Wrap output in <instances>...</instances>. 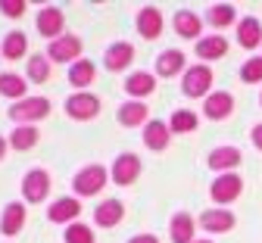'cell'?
Instances as JSON below:
<instances>
[{"label":"cell","mask_w":262,"mask_h":243,"mask_svg":"<svg viewBox=\"0 0 262 243\" xmlns=\"http://www.w3.org/2000/svg\"><path fill=\"white\" fill-rule=\"evenodd\" d=\"M106 181H110V171L103 165L94 162V165H84V168L75 171L72 190H75V196H97V193L106 187Z\"/></svg>","instance_id":"6da1fadb"},{"label":"cell","mask_w":262,"mask_h":243,"mask_svg":"<svg viewBox=\"0 0 262 243\" xmlns=\"http://www.w3.org/2000/svg\"><path fill=\"white\" fill-rule=\"evenodd\" d=\"M50 116V100L47 97H25L10 106V119L16 125H35Z\"/></svg>","instance_id":"7a4b0ae2"},{"label":"cell","mask_w":262,"mask_h":243,"mask_svg":"<svg viewBox=\"0 0 262 243\" xmlns=\"http://www.w3.org/2000/svg\"><path fill=\"white\" fill-rule=\"evenodd\" d=\"M212 69L206 62H196V65H187L184 72V81H181V91L184 97H209L212 91Z\"/></svg>","instance_id":"3957f363"},{"label":"cell","mask_w":262,"mask_h":243,"mask_svg":"<svg viewBox=\"0 0 262 243\" xmlns=\"http://www.w3.org/2000/svg\"><path fill=\"white\" fill-rule=\"evenodd\" d=\"M66 116L75 119V122H91L100 116V100L88 91H75L69 100H66Z\"/></svg>","instance_id":"277c9868"},{"label":"cell","mask_w":262,"mask_h":243,"mask_svg":"<svg viewBox=\"0 0 262 243\" xmlns=\"http://www.w3.org/2000/svg\"><path fill=\"white\" fill-rule=\"evenodd\" d=\"M50 196V175L47 168H28L22 178V200L25 203H44Z\"/></svg>","instance_id":"5b68a950"},{"label":"cell","mask_w":262,"mask_h":243,"mask_svg":"<svg viewBox=\"0 0 262 243\" xmlns=\"http://www.w3.org/2000/svg\"><path fill=\"white\" fill-rule=\"evenodd\" d=\"M47 59H50V62H69V65L78 62V59H81V38H78V34H69V31H66L62 38L50 41Z\"/></svg>","instance_id":"8992f818"},{"label":"cell","mask_w":262,"mask_h":243,"mask_svg":"<svg viewBox=\"0 0 262 243\" xmlns=\"http://www.w3.org/2000/svg\"><path fill=\"white\" fill-rule=\"evenodd\" d=\"M244 193V178L237 175V171H228V175H219L215 181H212V187H209V196H212V203H234L237 196Z\"/></svg>","instance_id":"52a82bcc"},{"label":"cell","mask_w":262,"mask_h":243,"mask_svg":"<svg viewBox=\"0 0 262 243\" xmlns=\"http://www.w3.org/2000/svg\"><path fill=\"white\" fill-rule=\"evenodd\" d=\"M35 28H38V34H44V38H50V41H56V38H62V28H66V16H62V10L59 7H44V10H38V19H35Z\"/></svg>","instance_id":"ba28073f"},{"label":"cell","mask_w":262,"mask_h":243,"mask_svg":"<svg viewBox=\"0 0 262 243\" xmlns=\"http://www.w3.org/2000/svg\"><path fill=\"white\" fill-rule=\"evenodd\" d=\"M81 215V203L78 196H59L47 206V218L53 225H75V218Z\"/></svg>","instance_id":"9c48e42d"},{"label":"cell","mask_w":262,"mask_h":243,"mask_svg":"<svg viewBox=\"0 0 262 243\" xmlns=\"http://www.w3.org/2000/svg\"><path fill=\"white\" fill-rule=\"evenodd\" d=\"M138 175H141V159L135 153H119L113 162V181L119 187H131L138 181Z\"/></svg>","instance_id":"30bf717a"},{"label":"cell","mask_w":262,"mask_h":243,"mask_svg":"<svg viewBox=\"0 0 262 243\" xmlns=\"http://www.w3.org/2000/svg\"><path fill=\"white\" fill-rule=\"evenodd\" d=\"M234 212L231 209H206V212H200V218H196V225H200V231H206V234H228L234 228Z\"/></svg>","instance_id":"8fae6325"},{"label":"cell","mask_w":262,"mask_h":243,"mask_svg":"<svg viewBox=\"0 0 262 243\" xmlns=\"http://www.w3.org/2000/svg\"><path fill=\"white\" fill-rule=\"evenodd\" d=\"M135 25H138V34H141V38L156 41L159 34H162V10H159V7H153V4L141 7V10H138V19H135Z\"/></svg>","instance_id":"7c38bea8"},{"label":"cell","mask_w":262,"mask_h":243,"mask_svg":"<svg viewBox=\"0 0 262 243\" xmlns=\"http://www.w3.org/2000/svg\"><path fill=\"white\" fill-rule=\"evenodd\" d=\"M231 113H234V97L228 91H212L203 103V116L212 119V122H225Z\"/></svg>","instance_id":"4fadbf2b"},{"label":"cell","mask_w":262,"mask_h":243,"mask_svg":"<svg viewBox=\"0 0 262 243\" xmlns=\"http://www.w3.org/2000/svg\"><path fill=\"white\" fill-rule=\"evenodd\" d=\"M116 119H119L122 128H144L150 122V106H147V103H141V100H128V103H122V106H119Z\"/></svg>","instance_id":"5bb4252c"},{"label":"cell","mask_w":262,"mask_h":243,"mask_svg":"<svg viewBox=\"0 0 262 243\" xmlns=\"http://www.w3.org/2000/svg\"><path fill=\"white\" fill-rule=\"evenodd\" d=\"M169 141H172V128H169V122L150 119V122L144 125V147H147V150L162 153V150L169 147Z\"/></svg>","instance_id":"9a60e30c"},{"label":"cell","mask_w":262,"mask_h":243,"mask_svg":"<svg viewBox=\"0 0 262 243\" xmlns=\"http://www.w3.org/2000/svg\"><path fill=\"white\" fill-rule=\"evenodd\" d=\"M131 62H135V47H131L128 41H116L103 53V65L110 69V72H125Z\"/></svg>","instance_id":"2e32d148"},{"label":"cell","mask_w":262,"mask_h":243,"mask_svg":"<svg viewBox=\"0 0 262 243\" xmlns=\"http://www.w3.org/2000/svg\"><path fill=\"white\" fill-rule=\"evenodd\" d=\"M125 218V203L122 200H103L94 209V225L97 228H116Z\"/></svg>","instance_id":"e0dca14e"},{"label":"cell","mask_w":262,"mask_h":243,"mask_svg":"<svg viewBox=\"0 0 262 243\" xmlns=\"http://www.w3.org/2000/svg\"><path fill=\"white\" fill-rule=\"evenodd\" d=\"M206 162H209L212 171H222V175H228L231 168H237V165L244 162V153H241L237 147H228V144H225V147H215V150L209 153Z\"/></svg>","instance_id":"ac0fdd59"},{"label":"cell","mask_w":262,"mask_h":243,"mask_svg":"<svg viewBox=\"0 0 262 243\" xmlns=\"http://www.w3.org/2000/svg\"><path fill=\"white\" fill-rule=\"evenodd\" d=\"M172 25L178 31V38H187V41H200V31H203V19L196 16L193 10H178L172 16Z\"/></svg>","instance_id":"d6986e66"},{"label":"cell","mask_w":262,"mask_h":243,"mask_svg":"<svg viewBox=\"0 0 262 243\" xmlns=\"http://www.w3.org/2000/svg\"><path fill=\"white\" fill-rule=\"evenodd\" d=\"M193 234H196V218L190 212H175L172 222H169L172 243H193Z\"/></svg>","instance_id":"ffe728a7"},{"label":"cell","mask_w":262,"mask_h":243,"mask_svg":"<svg viewBox=\"0 0 262 243\" xmlns=\"http://www.w3.org/2000/svg\"><path fill=\"white\" fill-rule=\"evenodd\" d=\"M237 44H241L244 50H256V47L262 44V25H259L256 16H244V19L237 22Z\"/></svg>","instance_id":"44dd1931"},{"label":"cell","mask_w":262,"mask_h":243,"mask_svg":"<svg viewBox=\"0 0 262 243\" xmlns=\"http://www.w3.org/2000/svg\"><path fill=\"white\" fill-rule=\"evenodd\" d=\"M25 228V203H7L4 215H0V231L7 237H16Z\"/></svg>","instance_id":"7402d4cb"},{"label":"cell","mask_w":262,"mask_h":243,"mask_svg":"<svg viewBox=\"0 0 262 243\" xmlns=\"http://www.w3.org/2000/svg\"><path fill=\"white\" fill-rule=\"evenodd\" d=\"M94 78H97V65L91 62V59H78V62H72L69 65V84L75 87V91H88L91 84H94Z\"/></svg>","instance_id":"603a6c76"},{"label":"cell","mask_w":262,"mask_h":243,"mask_svg":"<svg viewBox=\"0 0 262 243\" xmlns=\"http://www.w3.org/2000/svg\"><path fill=\"white\" fill-rule=\"evenodd\" d=\"M153 91H156V75H150V72H135V75L125 78V94L131 100H144Z\"/></svg>","instance_id":"cb8c5ba5"},{"label":"cell","mask_w":262,"mask_h":243,"mask_svg":"<svg viewBox=\"0 0 262 243\" xmlns=\"http://www.w3.org/2000/svg\"><path fill=\"white\" fill-rule=\"evenodd\" d=\"M196 56H200L203 62H215V59H222L225 53H228V41H225V34H209V38H200L196 41V50H193Z\"/></svg>","instance_id":"d4e9b609"},{"label":"cell","mask_w":262,"mask_h":243,"mask_svg":"<svg viewBox=\"0 0 262 243\" xmlns=\"http://www.w3.org/2000/svg\"><path fill=\"white\" fill-rule=\"evenodd\" d=\"M184 69V53L181 50H166L156 56V75L159 78H175Z\"/></svg>","instance_id":"484cf974"},{"label":"cell","mask_w":262,"mask_h":243,"mask_svg":"<svg viewBox=\"0 0 262 243\" xmlns=\"http://www.w3.org/2000/svg\"><path fill=\"white\" fill-rule=\"evenodd\" d=\"M28 91V78L16 75V72H0V97H10V100H25Z\"/></svg>","instance_id":"4316f807"},{"label":"cell","mask_w":262,"mask_h":243,"mask_svg":"<svg viewBox=\"0 0 262 243\" xmlns=\"http://www.w3.org/2000/svg\"><path fill=\"white\" fill-rule=\"evenodd\" d=\"M38 141H41V131H38L35 125H19V128H13V134H10V147L19 150V153L31 150Z\"/></svg>","instance_id":"83f0119b"},{"label":"cell","mask_w":262,"mask_h":243,"mask_svg":"<svg viewBox=\"0 0 262 243\" xmlns=\"http://www.w3.org/2000/svg\"><path fill=\"white\" fill-rule=\"evenodd\" d=\"M0 53H4L10 62L13 59H22L28 53V38H25L22 31H10L7 38H4V44H0Z\"/></svg>","instance_id":"f1b7e54d"},{"label":"cell","mask_w":262,"mask_h":243,"mask_svg":"<svg viewBox=\"0 0 262 243\" xmlns=\"http://www.w3.org/2000/svg\"><path fill=\"white\" fill-rule=\"evenodd\" d=\"M196 125H200V116L193 109H175L172 119H169L172 134H190V131H196Z\"/></svg>","instance_id":"f546056e"},{"label":"cell","mask_w":262,"mask_h":243,"mask_svg":"<svg viewBox=\"0 0 262 243\" xmlns=\"http://www.w3.org/2000/svg\"><path fill=\"white\" fill-rule=\"evenodd\" d=\"M25 78L31 81V84H44V81H50V59L47 56H31L28 59V65H25Z\"/></svg>","instance_id":"4dcf8cb0"},{"label":"cell","mask_w":262,"mask_h":243,"mask_svg":"<svg viewBox=\"0 0 262 243\" xmlns=\"http://www.w3.org/2000/svg\"><path fill=\"white\" fill-rule=\"evenodd\" d=\"M234 19H237V13H234L231 4H212V7L206 10V22H209L212 28H228Z\"/></svg>","instance_id":"1f68e13d"},{"label":"cell","mask_w":262,"mask_h":243,"mask_svg":"<svg viewBox=\"0 0 262 243\" xmlns=\"http://www.w3.org/2000/svg\"><path fill=\"white\" fill-rule=\"evenodd\" d=\"M241 81L244 84H259L262 81V56H250L241 65Z\"/></svg>","instance_id":"d6a6232c"},{"label":"cell","mask_w":262,"mask_h":243,"mask_svg":"<svg viewBox=\"0 0 262 243\" xmlns=\"http://www.w3.org/2000/svg\"><path fill=\"white\" fill-rule=\"evenodd\" d=\"M66 243H97V237H94V231L88 225L75 222V225L66 228Z\"/></svg>","instance_id":"836d02e7"},{"label":"cell","mask_w":262,"mask_h":243,"mask_svg":"<svg viewBox=\"0 0 262 243\" xmlns=\"http://www.w3.org/2000/svg\"><path fill=\"white\" fill-rule=\"evenodd\" d=\"M0 13L10 16V19L25 16V0H0Z\"/></svg>","instance_id":"e575fe53"},{"label":"cell","mask_w":262,"mask_h":243,"mask_svg":"<svg viewBox=\"0 0 262 243\" xmlns=\"http://www.w3.org/2000/svg\"><path fill=\"white\" fill-rule=\"evenodd\" d=\"M250 141H253V147L262 153V125H256V128L250 131Z\"/></svg>","instance_id":"d590c367"},{"label":"cell","mask_w":262,"mask_h":243,"mask_svg":"<svg viewBox=\"0 0 262 243\" xmlns=\"http://www.w3.org/2000/svg\"><path fill=\"white\" fill-rule=\"evenodd\" d=\"M128 243H159V237L156 234H135Z\"/></svg>","instance_id":"8d00e7d4"},{"label":"cell","mask_w":262,"mask_h":243,"mask_svg":"<svg viewBox=\"0 0 262 243\" xmlns=\"http://www.w3.org/2000/svg\"><path fill=\"white\" fill-rule=\"evenodd\" d=\"M7 144H10V141H4V137H0V159L7 156Z\"/></svg>","instance_id":"74e56055"},{"label":"cell","mask_w":262,"mask_h":243,"mask_svg":"<svg viewBox=\"0 0 262 243\" xmlns=\"http://www.w3.org/2000/svg\"><path fill=\"white\" fill-rule=\"evenodd\" d=\"M193 243H212V240H193Z\"/></svg>","instance_id":"f35d334b"},{"label":"cell","mask_w":262,"mask_h":243,"mask_svg":"<svg viewBox=\"0 0 262 243\" xmlns=\"http://www.w3.org/2000/svg\"><path fill=\"white\" fill-rule=\"evenodd\" d=\"M0 56H4V53H0Z\"/></svg>","instance_id":"ab89813d"},{"label":"cell","mask_w":262,"mask_h":243,"mask_svg":"<svg viewBox=\"0 0 262 243\" xmlns=\"http://www.w3.org/2000/svg\"><path fill=\"white\" fill-rule=\"evenodd\" d=\"M259 103H262V100H259Z\"/></svg>","instance_id":"60d3db41"}]
</instances>
